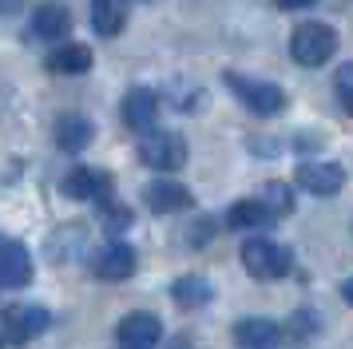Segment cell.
Wrapping results in <instances>:
<instances>
[{
	"label": "cell",
	"mask_w": 353,
	"mask_h": 349,
	"mask_svg": "<svg viewBox=\"0 0 353 349\" xmlns=\"http://www.w3.org/2000/svg\"><path fill=\"white\" fill-rule=\"evenodd\" d=\"M337 52V32L330 24H298L290 36V56L302 63V68H318Z\"/></svg>",
	"instance_id": "1"
},
{
	"label": "cell",
	"mask_w": 353,
	"mask_h": 349,
	"mask_svg": "<svg viewBox=\"0 0 353 349\" xmlns=\"http://www.w3.org/2000/svg\"><path fill=\"white\" fill-rule=\"evenodd\" d=\"M226 88L242 99V108H250L254 115H278L286 108V92L270 83V79H250L239 72H226Z\"/></svg>",
	"instance_id": "2"
},
{
	"label": "cell",
	"mask_w": 353,
	"mask_h": 349,
	"mask_svg": "<svg viewBox=\"0 0 353 349\" xmlns=\"http://www.w3.org/2000/svg\"><path fill=\"white\" fill-rule=\"evenodd\" d=\"M242 266L250 278H286L290 274V250L286 246H278L270 238H250V242H242Z\"/></svg>",
	"instance_id": "3"
},
{
	"label": "cell",
	"mask_w": 353,
	"mask_h": 349,
	"mask_svg": "<svg viewBox=\"0 0 353 349\" xmlns=\"http://www.w3.org/2000/svg\"><path fill=\"white\" fill-rule=\"evenodd\" d=\"M139 159H143L151 171H179L187 163V143L175 131H143Z\"/></svg>",
	"instance_id": "4"
},
{
	"label": "cell",
	"mask_w": 353,
	"mask_h": 349,
	"mask_svg": "<svg viewBox=\"0 0 353 349\" xmlns=\"http://www.w3.org/2000/svg\"><path fill=\"white\" fill-rule=\"evenodd\" d=\"M48 321H52V314L44 306H8L0 314V330H4L8 346H24V341H32L36 333L48 330Z\"/></svg>",
	"instance_id": "5"
},
{
	"label": "cell",
	"mask_w": 353,
	"mask_h": 349,
	"mask_svg": "<svg viewBox=\"0 0 353 349\" xmlns=\"http://www.w3.org/2000/svg\"><path fill=\"white\" fill-rule=\"evenodd\" d=\"M115 337H119L123 349H155L163 341V321L155 314H147V310H135V314L119 321Z\"/></svg>",
	"instance_id": "6"
},
{
	"label": "cell",
	"mask_w": 353,
	"mask_h": 349,
	"mask_svg": "<svg viewBox=\"0 0 353 349\" xmlns=\"http://www.w3.org/2000/svg\"><path fill=\"white\" fill-rule=\"evenodd\" d=\"M298 187L310 190V195L330 199V195H337V190L345 187V171H341L337 163H325V159H318V163H302V167H298Z\"/></svg>",
	"instance_id": "7"
},
{
	"label": "cell",
	"mask_w": 353,
	"mask_h": 349,
	"mask_svg": "<svg viewBox=\"0 0 353 349\" xmlns=\"http://www.w3.org/2000/svg\"><path fill=\"white\" fill-rule=\"evenodd\" d=\"M64 195L68 199H96V203H108V199H112V174L96 171V167H76V171L64 179Z\"/></svg>",
	"instance_id": "8"
},
{
	"label": "cell",
	"mask_w": 353,
	"mask_h": 349,
	"mask_svg": "<svg viewBox=\"0 0 353 349\" xmlns=\"http://www.w3.org/2000/svg\"><path fill=\"white\" fill-rule=\"evenodd\" d=\"M92 270H96V278H103V282H123V278L135 274V250H131L128 242H112V246H103L92 258Z\"/></svg>",
	"instance_id": "9"
},
{
	"label": "cell",
	"mask_w": 353,
	"mask_h": 349,
	"mask_svg": "<svg viewBox=\"0 0 353 349\" xmlns=\"http://www.w3.org/2000/svg\"><path fill=\"white\" fill-rule=\"evenodd\" d=\"M234 341H239V349H278L282 346V326L270 317H242L234 326Z\"/></svg>",
	"instance_id": "10"
},
{
	"label": "cell",
	"mask_w": 353,
	"mask_h": 349,
	"mask_svg": "<svg viewBox=\"0 0 353 349\" xmlns=\"http://www.w3.org/2000/svg\"><path fill=\"white\" fill-rule=\"evenodd\" d=\"M143 199L155 215H175V210H187L191 206V190L175 183V179H155L143 187Z\"/></svg>",
	"instance_id": "11"
},
{
	"label": "cell",
	"mask_w": 353,
	"mask_h": 349,
	"mask_svg": "<svg viewBox=\"0 0 353 349\" xmlns=\"http://www.w3.org/2000/svg\"><path fill=\"white\" fill-rule=\"evenodd\" d=\"M119 111H123V123L131 131H151L155 115H159V95L151 92V88H131L123 95V108Z\"/></svg>",
	"instance_id": "12"
},
{
	"label": "cell",
	"mask_w": 353,
	"mask_h": 349,
	"mask_svg": "<svg viewBox=\"0 0 353 349\" xmlns=\"http://www.w3.org/2000/svg\"><path fill=\"white\" fill-rule=\"evenodd\" d=\"M28 278H32V258L24 250V242L8 238L4 242V262H0V282H4V290H20V286H28Z\"/></svg>",
	"instance_id": "13"
},
{
	"label": "cell",
	"mask_w": 353,
	"mask_h": 349,
	"mask_svg": "<svg viewBox=\"0 0 353 349\" xmlns=\"http://www.w3.org/2000/svg\"><path fill=\"white\" fill-rule=\"evenodd\" d=\"M92 135H96V127H92V119L88 115H60L56 119V147L60 151H83L88 143H92Z\"/></svg>",
	"instance_id": "14"
},
{
	"label": "cell",
	"mask_w": 353,
	"mask_h": 349,
	"mask_svg": "<svg viewBox=\"0 0 353 349\" xmlns=\"http://www.w3.org/2000/svg\"><path fill=\"white\" fill-rule=\"evenodd\" d=\"M32 32L40 36V40H60V36H68L72 32V12H68L64 4H40L32 12Z\"/></svg>",
	"instance_id": "15"
},
{
	"label": "cell",
	"mask_w": 353,
	"mask_h": 349,
	"mask_svg": "<svg viewBox=\"0 0 353 349\" xmlns=\"http://www.w3.org/2000/svg\"><path fill=\"white\" fill-rule=\"evenodd\" d=\"M128 24V0H92V28L99 36H119Z\"/></svg>",
	"instance_id": "16"
},
{
	"label": "cell",
	"mask_w": 353,
	"mask_h": 349,
	"mask_svg": "<svg viewBox=\"0 0 353 349\" xmlns=\"http://www.w3.org/2000/svg\"><path fill=\"white\" fill-rule=\"evenodd\" d=\"M92 68V48L88 44H64L48 56V72L56 76H83Z\"/></svg>",
	"instance_id": "17"
},
{
	"label": "cell",
	"mask_w": 353,
	"mask_h": 349,
	"mask_svg": "<svg viewBox=\"0 0 353 349\" xmlns=\"http://www.w3.org/2000/svg\"><path fill=\"white\" fill-rule=\"evenodd\" d=\"M266 222H274V215L262 199H242L226 210V226H234V230H254V226H266Z\"/></svg>",
	"instance_id": "18"
},
{
	"label": "cell",
	"mask_w": 353,
	"mask_h": 349,
	"mask_svg": "<svg viewBox=\"0 0 353 349\" xmlns=\"http://www.w3.org/2000/svg\"><path fill=\"white\" fill-rule=\"evenodd\" d=\"M171 298H175L183 310H199V306H207V301L214 298V290H210V282L203 274H183V278L171 286Z\"/></svg>",
	"instance_id": "19"
},
{
	"label": "cell",
	"mask_w": 353,
	"mask_h": 349,
	"mask_svg": "<svg viewBox=\"0 0 353 349\" xmlns=\"http://www.w3.org/2000/svg\"><path fill=\"white\" fill-rule=\"evenodd\" d=\"M258 199H262V203L270 206V215H274V219H282V215H290V210H294V190H290L286 183H266Z\"/></svg>",
	"instance_id": "20"
},
{
	"label": "cell",
	"mask_w": 353,
	"mask_h": 349,
	"mask_svg": "<svg viewBox=\"0 0 353 349\" xmlns=\"http://www.w3.org/2000/svg\"><path fill=\"white\" fill-rule=\"evenodd\" d=\"M334 88H337V99H341V108H345V111L353 115V60L337 68V76H334Z\"/></svg>",
	"instance_id": "21"
},
{
	"label": "cell",
	"mask_w": 353,
	"mask_h": 349,
	"mask_svg": "<svg viewBox=\"0 0 353 349\" xmlns=\"http://www.w3.org/2000/svg\"><path fill=\"white\" fill-rule=\"evenodd\" d=\"M108 230H123V226H131V210L128 206H112V199H108Z\"/></svg>",
	"instance_id": "22"
},
{
	"label": "cell",
	"mask_w": 353,
	"mask_h": 349,
	"mask_svg": "<svg viewBox=\"0 0 353 349\" xmlns=\"http://www.w3.org/2000/svg\"><path fill=\"white\" fill-rule=\"evenodd\" d=\"M278 8H305V4H314V0H274Z\"/></svg>",
	"instance_id": "23"
},
{
	"label": "cell",
	"mask_w": 353,
	"mask_h": 349,
	"mask_svg": "<svg viewBox=\"0 0 353 349\" xmlns=\"http://www.w3.org/2000/svg\"><path fill=\"white\" fill-rule=\"evenodd\" d=\"M341 298L353 306V278H345V282H341Z\"/></svg>",
	"instance_id": "24"
}]
</instances>
